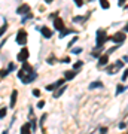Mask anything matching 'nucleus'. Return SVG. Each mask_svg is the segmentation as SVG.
<instances>
[{
	"label": "nucleus",
	"instance_id": "3",
	"mask_svg": "<svg viewBox=\"0 0 128 134\" xmlns=\"http://www.w3.org/2000/svg\"><path fill=\"white\" fill-rule=\"evenodd\" d=\"M109 37L106 36V31L104 30H97V46H101Z\"/></svg>",
	"mask_w": 128,
	"mask_h": 134
},
{
	"label": "nucleus",
	"instance_id": "2",
	"mask_svg": "<svg viewBox=\"0 0 128 134\" xmlns=\"http://www.w3.org/2000/svg\"><path fill=\"white\" fill-rule=\"evenodd\" d=\"M25 42H27V33H25L24 28H21L18 31V34H17V43L18 45H25Z\"/></svg>",
	"mask_w": 128,
	"mask_h": 134
},
{
	"label": "nucleus",
	"instance_id": "20",
	"mask_svg": "<svg viewBox=\"0 0 128 134\" xmlns=\"http://www.w3.org/2000/svg\"><path fill=\"white\" fill-rule=\"evenodd\" d=\"M122 91H125V86H118V88H116V95H118V94H121Z\"/></svg>",
	"mask_w": 128,
	"mask_h": 134
},
{
	"label": "nucleus",
	"instance_id": "34",
	"mask_svg": "<svg viewBox=\"0 0 128 134\" xmlns=\"http://www.w3.org/2000/svg\"><path fill=\"white\" fill-rule=\"evenodd\" d=\"M51 2H52V0H46V3H51Z\"/></svg>",
	"mask_w": 128,
	"mask_h": 134
},
{
	"label": "nucleus",
	"instance_id": "10",
	"mask_svg": "<svg viewBox=\"0 0 128 134\" xmlns=\"http://www.w3.org/2000/svg\"><path fill=\"white\" fill-rule=\"evenodd\" d=\"M98 63H100V66H106L107 63H109V52L107 54H104L100 57V60H98Z\"/></svg>",
	"mask_w": 128,
	"mask_h": 134
},
{
	"label": "nucleus",
	"instance_id": "27",
	"mask_svg": "<svg viewBox=\"0 0 128 134\" xmlns=\"http://www.w3.org/2000/svg\"><path fill=\"white\" fill-rule=\"evenodd\" d=\"M76 40H78V37H73V40H72V42L69 43V48H72V46H73V43L76 42Z\"/></svg>",
	"mask_w": 128,
	"mask_h": 134
},
{
	"label": "nucleus",
	"instance_id": "30",
	"mask_svg": "<svg viewBox=\"0 0 128 134\" xmlns=\"http://www.w3.org/2000/svg\"><path fill=\"white\" fill-rule=\"evenodd\" d=\"M43 106H45V101H39V104H37V107H39V109H42Z\"/></svg>",
	"mask_w": 128,
	"mask_h": 134
},
{
	"label": "nucleus",
	"instance_id": "33",
	"mask_svg": "<svg viewBox=\"0 0 128 134\" xmlns=\"http://www.w3.org/2000/svg\"><path fill=\"white\" fill-rule=\"evenodd\" d=\"M125 30H127V31H128V24H127V25H125Z\"/></svg>",
	"mask_w": 128,
	"mask_h": 134
},
{
	"label": "nucleus",
	"instance_id": "4",
	"mask_svg": "<svg viewBox=\"0 0 128 134\" xmlns=\"http://www.w3.org/2000/svg\"><path fill=\"white\" fill-rule=\"evenodd\" d=\"M28 49L27 48H22L21 49V52H19L18 55H17V60L19 61V63H25V61H27V58H28Z\"/></svg>",
	"mask_w": 128,
	"mask_h": 134
},
{
	"label": "nucleus",
	"instance_id": "19",
	"mask_svg": "<svg viewBox=\"0 0 128 134\" xmlns=\"http://www.w3.org/2000/svg\"><path fill=\"white\" fill-rule=\"evenodd\" d=\"M69 33H72V30H63V31H60V37L63 39V37L66 36V34H69Z\"/></svg>",
	"mask_w": 128,
	"mask_h": 134
},
{
	"label": "nucleus",
	"instance_id": "1",
	"mask_svg": "<svg viewBox=\"0 0 128 134\" xmlns=\"http://www.w3.org/2000/svg\"><path fill=\"white\" fill-rule=\"evenodd\" d=\"M37 73L33 72V69H31L27 63H22V70L18 73V78L22 80V84H30L31 80L36 79Z\"/></svg>",
	"mask_w": 128,
	"mask_h": 134
},
{
	"label": "nucleus",
	"instance_id": "29",
	"mask_svg": "<svg viewBox=\"0 0 128 134\" xmlns=\"http://www.w3.org/2000/svg\"><path fill=\"white\" fill-rule=\"evenodd\" d=\"M127 78H128V70H125V73L122 75V80H125Z\"/></svg>",
	"mask_w": 128,
	"mask_h": 134
},
{
	"label": "nucleus",
	"instance_id": "13",
	"mask_svg": "<svg viewBox=\"0 0 128 134\" xmlns=\"http://www.w3.org/2000/svg\"><path fill=\"white\" fill-rule=\"evenodd\" d=\"M103 86V84L100 82V80H97V82H92L91 85H89V90H94V88H101Z\"/></svg>",
	"mask_w": 128,
	"mask_h": 134
},
{
	"label": "nucleus",
	"instance_id": "15",
	"mask_svg": "<svg viewBox=\"0 0 128 134\" xmlns=\"http://www.w3.org/2000/svg\"><path fill=\"white\" fill-rule=\"evenodd\" d=\"M74 76H76V73H74V72H66V80L73 79Z\"/></svg>",
	"mask_w": 128,
	"mask_h": 134
},
{
	"label": "nucleus",
	"instance_id": "31",
	"mask_svg": "<svg viewBox=\"0 0 128 134\" xmlns=\"http://www.w3.org/2000/svg\"><path fill=\"white\" fill-rule=\"evenodd\" d=\"M127 127V124H125V122H122V124H119V128H125Z\"/></svg>",
	"mask_w": 128,
	"mask_h": 134
},
{
	"label": "nucleus",
	"instance_id": "21",
	"mask_svg": "<svg viewBox=\"0 0 128 134\" xmlns=\"http://www.w3.org/2000/svg\"><path fill=\"white\" fill-rule=\"evenodd\" d=\"M6 30H7V24H5L3 27H2V28H0V37L3 36V33H5Z\"/></svg>",
	"mask_w": 128,
	"mask_h": 134
},
{
	"label": "nucleus",
	"instance_id": "28",
	"mask_svg": "<svg viewBox=\"0 0 128 134\" xmlns=\"http://www.w3.org/2000/svg\"><path fill=\"white\" fill-rule=\"evenodd\" d=\"M33 94H34L36 97H39V95H40V91H39V90H33Z\"/></svg>",
	"mask_w": 128,
	"mask_h": 134
},
{
	"label": "nucleus",
	"instance_id": "18",
	"mask_svg": "<svg viewBox=\"0 0 128 134\" xmlns=\"http://www.w3.org/2000/svg\"><path fill=\"white\" fill-rule=\"evenodd\" d=\"M82 64H84V61H78V63H74V64H73V69H74V70H76V69H80Z\"/></svg>",
	"mask_w": 128,
	"mask_h": 134
},
{
	"label": "nucleus",
	"instance_id": "17",
	"mask_svg": "<svg viewBox=\"0 0 128 134\" xmlns=\"http://www.w3.org/2000/svg\"><path fill=\"white\" fill-rule=\"evenodd\" d=\"M64 91H66V86H61L60 90H58V91H57V92L54 94V97H60V95H61V94H63Z\"/></svg>",
	"mask_w": 128,
	"mask_h": 134
},
{
	"label": "nucleus",
	"instance_id": "25",
	"mask_svg": "<svg viewBox=\"0 0 128 134\" xmlns=\"http://www.w3.org/2000/svg\"><path fill=\"white\" fill-rule=\"evenodd\" d=\"M72 52H74V54H80V52H82V48H74V49H72Z\"/></svg>",
	"mask_w": 128,
	"mask_h": 134
},
{
	"label": "nucleus",
	"instance_id": "22",
	"mask_svg": "<svg viewBox=\"0 0 128 134\" xmlns=\"http://www.w3.org/2000/svg\"><path fill=\"white\" fill-rule=\"evenodd\" d=\"M5 116H6V109L2 107V109H0V118H5Z\"/></svg>",
	"mask_w": 128,
	"mask_h": 134
},
{
	"label": "nucleus",
	"instance_id": "7",
	"mask_svg": "<svg viewBox=\"0 0 128 134\" xmlns=\"http://www.w3.org/2000/svg\"><path fill=\"white\" fill-rule=\"evenodd\" d=\"M54 27L57 28V30H60V31H61V30H64V21H63L61 18H57V17H55Z\"/></svg>",
	"mask_w": 128,
	"mask_h": 134
},
{
	"label": "nucleus",
	"instance_id": "11",
	"mask_svg": "<svg viewBox=\"0 0 128 134\" xmlns=\"http://www.w3.org/2000/svg\"><path fill=\"white\" fill-rule=\"evenodd\" d=\"M28 9H30L28 5H21V6L17 9V13H18V15H24V12H28Z\"/></svg>",
	"mask_w": 128,
	"mask_h": 134
},
{
	"label": "nucleus",
	"instance_id": "8",
	"mask_svg": "<svg viewBox=\"0 0 128 134\" xmlns=\"http://www.w3.org/2000/svg\"><path fill=\"white\" fill-rule=\"evenodd\" d=\"M112 40H113L115 43H122L124 40H125V34H124V33H116L115 36L112 37Z\"/></svg>",
	"mask_w": 128,
	"mask_h": 134
},
{
	"label": "nucleus",
	"instance_id": "5",
	"mask_svg": "<svg viewBox=\"0 0 128 134\" xmlns=\"http://www.w3.org/2000/svg\"><path fill=\"white\" fill-rule=\"evenodd\" d=\"M64 82H66V78H64V79L57 80L55 84H51V85H46V90H48V91H54L55 88H60L61 85H64Z\"/></svg>",
	"mask_w": 128,
	"mask_h": 134
},
{
	"label": "nucleus",
	"instance_id": "32",
	"mask_svg": "<svg viewBox=\"0 0 128 134\" xmlns=\"http://www.w3.org/2000/svg\"><path fill=\"white\" fill-rule=\"evenodd\" d=\"M118 3H119V6H121V5H124V3H125V0H119Z\"/></svg>",
	"mask_w": 128,
	"mask_h": 134
},
{
	"label": "nucleus",
	"instance_id": "12",
	"mask_svg": "<svg viewBox=\"0 0 128 134\" xmlns=\"http://www.w3.org/2000/svg\"><path fill=\"white\" fill-rule=\"evenodd\" d=\"M17 95H18V91L13 90L12 95H11V107H12V109H13V106H15V103H17Z\"/></svg>",
	"mask_w": 128,
	"mask_h": 134
},
{
	"label": "nucleus",
	"instance_id": "24",
	"mask_svg": "<svg viewBox=\"0 0 128 134\" xmlns=\"http://www.w3.org/2000/svg\"><path fill=\"white\" fill-rule=\"evenodd\" d=\"M7 70H9V73H11L12 70H15V64H13V63H11V64H9V67H7Z\"/></svg>",
	"mask_w": 128,
	"mask_h": 134
},
{
	"label": "nucleus",
	"instance_id": "23",
	"mask_svg": "<svg viewBox=\"0 0 128 134\" xmlns=\"http://www.w3.org/2000/svg\"><path fill=\"white\" fill-rule=\"evenodd\" d=\"M7 73H9V70H0V78H5V76H7Z\"/></svg>",
	"mask_w": 128,
	"mask_h": 134
},
{
	"label": "nucleus",
	"instance_id": "16",
	"mask_svg": "<svg viewBox=\"0 0 128 134\" xmlns=\"http://www.w3.org/2000/svg\"><path fill=\"white\" fill-rule=\"evenodd\" d=\"M100 5L103 9H109V2L107 0H100Z\"/></svg>",
	"mask_w": 128,
	"mask_h": 134
},
{
	"label": "nucleus",
	"instance_id": "9",
	"mask_svg": "<svg viewBox=\"0 0 128 134\" xmlns=\"http://www.w3.org/2000/svg\"><path fill=\"white\" fill-rule=\"evenodd\" d=\"M40 30V33L43 34V37L45 39H49V37H52V31L49 30L48 27H42V28H39Z\"/></svg>",
	"mask_w": 128,
	"mask_h": 134
},
{
	"label": "nucleus",
	"instance_id": "26",
	"mask_svg": "<svg viewBox=\"0 0 128 134\" xmlns=\"http://www.w3.org/2000/svg\"><path fill=\"white\" fill-rule=\"evenodd\" d=\"M74 3H76V6H82V5H84V0H74Z\"/></svg>",
	"mask_w": 128,
	"mask_h": 134
},
{
	"label": "nucleus",
	"instance_id": "14",
	"mask_svg": "<svg viewBox=\"0 0 128 134\" xmlns=\"http://www.w3.org/2000/svg\"><path fill=\"white\" fill-rule=\"evenodd\" d=\"M30 125H31V124H28V122L24 124V125L21 127V133H30Z\"/></svg>",
	"mask_w": 128,
	"mask_h": 134
},
{
	"label": "nucleus",
	"instance_id": "6",
	"mask_svg": "<svg viewBox=\"0 0 128 134\" xmlns=\"http://www.w3.org/2000/svg\"><path fill=\"white\" fill-rule=\"evenodd\" d=\"M122 66H124V63H122V61H118L116 64H113V66H110V67H109L107 73H109V75H115V73H116V70H118V69H121Z\"/></svg>",
	"mask_w": 128,
	"mask_h": 134
}]
</instances>
